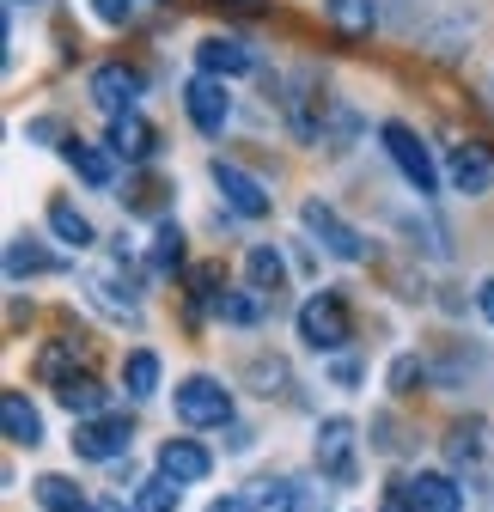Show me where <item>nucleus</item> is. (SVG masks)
Here are the masks:
<instances>
[{
    "mask_svg": "<svg viewBox=\"0 0 494 512\" xmlns=\"http://www.w3.org/2000/svg\"><path fill=\"white\" fill-rule=\"evenodd\" d=\"M348 336H354V324H348V299H342L336 287H324V293H312V299L299 305V342H305V348L336 354V348H348Z\"/></svg>",
    "mask_w": 494,
    "mask_h": 512,
    "instance_id": "obj_1",
    "label": "nucleus"
},
{
    "mask_svg": "<svg viewBox=\"0 0 494 512\" xmlns=\"http://www.w3.org/2000/svg\"><path fill=\"white\" fill-rule=\"evenodd\" d=\"M171 409L183 427H232V391L220 378L196 372V378H183L177 391H171Z\"/></svg>",
    "mask_w": 494,
    "mask_h": 512,
    "instance_id": "obj_2",
    "label": "nucleus"
},
{
    "mask_svg": "<svg viewBox=\"0 0 494 512\" xmlns=\"http://www.w3.org/2000/svg\"><path fill=\"white\" fill-rule=\"evenodd\" d=\"M379 141H385L391 165L409 177V189H415V196H434V189H440V165H434V153L421 147V135H415V128H409V122H385V128H379Z\"/></svg>",
    "mask_w": 494,
    "mask_h": 512,
    "instance_id": "obj_3",
    "label": "nucleus"
},
{
    "mask_svg": "<svg viewBox=\"0 0 494 512\" xmlns=\"http://www.w3.org/2000/svg\"><path fill=\"white\" fill-rule=\"evenodd\" d=\"M354 421L348 415H330L324 427H318V470L336 482V488H348L354 476H360V458H354Z\"/></svg>",
    "mask_w": 494,
    "mask_h": 512,
    "instance_id": "obj_4",
    "label": "nucleus"
},
{
    "mask_svg": "<svg viewBox=\"0 0 494 512\" xmlns=\"http://www.w3.org/2000/svg\"><path fill=\"white\" fill-rule=\"evenodd\" d=\"M129 439H135L129 415H92V421L74 427V452L92 458V464H116L122 452H129Z\"/></svg>",
    "mask_w": 494,
    "mask_h": 512,
    "instance_id": "obj_5",
    "label": "nucleus"
},
{
    "mask_svg": "<svg viewBox=\"0 0 494 512\" xmlns=\"http://www.w3.org/2000/svg\"><path fill=\"white\" fill-rule=\"evenodd\" d=\"M299 220H305V232H312L330 256H342V263H360V256H366V238L336 214V208H324V202H305L299 208Z\"/></svg>",
    "mask_w": 494,
    "mask_h": 512,
    "instance_id": "obj_6",
    "label": "nucleus"
},
{
    "mask_svg": "<svg viewBox=\"0 0 494 512\" xmlns=\"http://www.w3.org/2000/svg\"><path fill=\"white\" fill-rule=\"evenodd\" d=\"M214 189L226 196V208H232L238 220H263V214H269V189H263L251 171H238L232 159H214Z\"/></svg>",
    "mask_w": 494,
    "mask_h": 512,
    "instance_id": "obj_7",
    "label": "nucleus"
},
{
    "mask_svg": "<svg viewBox=\"0 0 494 512\" xmlns=\"http://www.w3.org/2000/svg\"><path fill=\"white\" fill-rule=\"evenodd\" d=\"M183 110H190V122L202 128V135H226L232 98H226V86H220L214 74H202V80H190V86H183Z\"/></svg>",
    "mask_w": 494,
    "mask_h": 512,
    "instance_id": "obj_8",
    "label": "nucleus"
},
{
    "mask_svg": "<svg viewBox=\"0 0 494 512\" xmlns=\"http://www.w3.org/2000/svg\"><path fill=\"white\" fill-rule=\"evenodd\" d=\"M446 177H452V189H464V196H482V189H494V153L482 141H464V147H452Z\"/></svg>",
    "mask_w": 494,
    "mask_h": 512,
    "instance_id": "obj_9",
    "label": "nucleus"
},
{
    "mask_svg": "<svg viewBox=\"0 0 494 512\" xmlns=\"http://www.w3.org/2000/svg\"><path fill=\"white\" fill-rule=\"evenodd\" d=\"M135 98H141V74H135V68L110 61V68H98V74H92V104H98V110L122 116V110H135Z\"/></svg>",
    "mask_w": 494,
    "mask_h": 512,
    "instance_id": "obj_10",
    "label": "nucleus"
},
{
    "mask_svg": "<svg viewBox=\"0 0 494 512\" xmlns=\"http://www.w3.org/2000/svg\"><path fill=\"white\" fill-rule=\"evenodd\" d=\"M153 147H159V135H153V122L141 116V110H122V116H110V153H122V159H153Z\"/></svg>",
    "mask_w": 494,
    "mask_h": 512,
    "instance_id": "obj_11",
    "label": "nucleus"
},
{
    "mask_svg": "<svg viewBox=\"0 0 494 512\" xmlns=\"http://www.w3.org/2000/svg\"><path fill=\"white\" fill-rule=\"evenodd\" d=\"M208 470H214V458L202 452L196 439H165V445H159V476H171V482L190 488V482H202Z\"/></svg>",
    "mask_w": 494,
    "mask_h": 512,
    "instance_id": "obj_12",
    "label": "nucleus"
},
{
    "mask_svg": "<svg viewBox=\"0 0 494 512\" xmlns=\"http://www.w3.org/2000/svg\"><path fill=\"white\" fill-rule=\"evenodd\" d=\"M403 494L415 500V512H464V488L440 470H421L415 482H403Z\"/></svg>",
    "mask_w": 494,
    "mask_h": 512,
    "instance_id": "obj_13",
    "label": "nucleus"
},
{
    "mask_svg": "<svg viewBox=\"0 0 494 512\" xmlns=\"http://www.w3.org/2000/svg\"><path fill=\"white\" fill-rule=\"evenodd\" d=\"M196 61H202V74H214V80H232V74H251L257 68V55L244 49L238 37H208L196 49Z\"/></svg>",
    "mask_w": 494,
    "mask_h": 512,
    "instance_id": "obj_14",
    "label": "nucleus"
},
{
    "mask_svg": "<svg viewBox=\"0 0 494 512\" xmlns=\"http://www.w3.org/2000/svg\"><path fill=\"white\" fill-rule=\"evenodd\" d=\"M0 427H7L13 445H43V415H37V403H31L25 391H7V397H0Z\"/></svg>",
    "mask_w": 494,
    "mask_h": 512,
    "instance_id": "obj_15",
    "label": "nucleus"
},
{
    "mask_svg": "<svg viewBox=\"0 0 494 512\" xmlns=\"http://www.w3.org/2000/svg\"><path fill=\"white\" fill-rule=\"evenodd\" d=\"M61 159H68L92 189H110V183H116V159H110L104 147H92V141H68V147H61Z\"/></svg>",
    "mask_w": 494,
    "mask_h": 512,
    "instance_id": "obj_16",
    "label": "nucleus"
},
{
    "mask_svg": "<svg viewBox=\"0 0 494 512\" xmlns=\"http://www.w3.org/2000/svg\"><path fill=\"white\" fill-rule=\"evenodd\" d=\"M49 232L61 238V244H74V250H86L98 232H92V220L74 208V202H49Z\"/></svg>",
    "mask_w": 494,
    "mask_h": 512,
    "instance_id": "obj_17",
    "label": "nucleus"
},
{
    "mask_svg": "<svg viewBox=\"0 0 494 512\" xmlns=\"http://www.w3.org/2000/svg\"><path fill=\"white\" fill-rule=\"evenodd\" d=\"M122 384H129V397H153L159 391V354L135 348L129 360H122Z\"/></svg>",
    "mask_w": 494,
    "mask_h": 512,
    "instance_id": "obj_18",
    "label": "nucleus"
},
{
    "mask_svg": "<svg viewBox=\"0 0 494 512\" xmlns=\"http://www.w3.org/2000/svg\"><path fill=\"white\" fill-rule=\"evenodd\" d=\"M55 397H61V409H74V415H98V409H104V384L74 372V378H61Z\"/></svg>",
    "mask_w": 494,
    "mask_h": 512,
    "instance_id": "obj_19",
    "label": "nucleus"
},
{
    "mask_svg": "<svg viewBox=\"0 0 494 512\" xmlns=\"http://www.w3.org/2000/svg\"><path fill=\"white\" fill-rule=\"evenodd\" d=\"M244 269H251V287H263V293H281V287H287V263H281L275 244H257Z\"/></svg>",
    "mask_w": 494,
    "mask_h": 512,
    "instance_id": "obj_20",
    "label": "nucleus"
},
{
    "mask_svg": "<svg viewBox=\"0 0 494 512\" xmlns=\"http://www.w3.org/2000/svg\"><path fill=\"white\" fill-rule=\"evenodd\" d=\"M214 311L226 324H263V287H244V293H220Z\"/></svg>",
    "mask_w": 494,
    "mask_h": 512,
    "instance_id": "obj_21",
    "label": "nucleus"
},
{
    "mask_svg": "<svg viewBox=\"0 0 494 512\" xmlns=\"http://www.w3.org/2000/svg\"><path fill=\"white\" fill-rule=\"evenodd\" d=\"M37 506H49V512H86V494L68 476H37Z\"/></svg>",
    "mask_w": 494,
    "mask_h": 512,
    "instance_id": "obj_22",
    "label": "nucleus"
},
{
    "mask_svg": "<svg viewBox=\"0 0 494 512\" xmlns=\"http://www.w3.org/2000/svg\"><path fill=\"white\" fill-rule=\"evenodd\" d=\"M324 7H330L342 37H366V31H373V0H324Z\"/></svg>",
    "mask_w": 494,
    "mask_h": 512,
    "instance_id": "obj_23",
    "label": "nucleus"
},
{
    "mask_svg": "<svg viewBox=\"0 0 494 512\" xmlns=\"http://www.w3.org/2000/svg\"><path fill=\"white\" fill-rule=\"evenodd\" d=\"M49 269H55V263H49V256H43L31 238H13V244H7V275H13V281H25V275H49Z\"/></svg>",
    "mask_w": 494,
    "mask_h": 512,
    "instance_id": "obj_24",
    "label": "nucleus"
},
{
    "mask_svg": "<svg viewBox=\"0 0 494 512\" xmlns=\"http://www.w3.org/2000/svg\"><path fill=\"white\" fill-rule=\"evenodd\" d=\"M293 500H299V482H275V476L251 482V506L257 512H293Z\"/></svg>",
    "mask_w": 494,
    "mask_h": 512,
    "instance_id": "obj_25",
    "label": "nucleus"
},
{
    "mask_svg": "<svg viewBox=\"0 0 494 512\" xmlns=\"http://www.w3.org/2000/svg\"><path fill=\"white\" fill-rule=\"evenodd\" d=\"M177 500H183V482H171V476H153V482H141V494H135V512H177Z\"/></svg>",
    "mask_w": 494,
    "mask_h": 512,
    "instance_id": "obj_26",
    "label": "nucleus"
},
{
    "mask_svg": "<svg viewBox=\"0 0 494 512\" xmlns=\"http://www.w3.org/2000/svg\"><path fill=\"white\" fill-rule=\"evenodd\" d=\"M153 269H159V275H177V269H183V232H177L171 220H165L159 238H153Z\"/></svg>",
    "mask_w": 494,
    "mask_h": 512,
    "instance_id": "obj_27",
    "label": "nucleus"
},
{
    "mask_svg": "<svg viewBox=\"0 0 494 512\" xmlns=\"http://www.w3.org/2000/svg\"><path fill=\"white\" fill-rule=\"evenodd\" d=\"M74 348H80V342H55V348H43V360H37V372H43V378H55V384H61V378H74V372H68V360H74Z\"/></svg>",
    "mask_w": 494,
    "mask_h": 512,
    "instance_id": "obj_28",
    "label": "nucleus"
},
{
    "mask_svg": "<svg viewBox=\"0 0 494 512\" xmlns=\"http://www.w3.org/2000/svg\"><path fill=\"white\" fill-rule=\"evenodd\" d=\"M421 378H427V366H421L415 354H403V360L391 366V391H403V397H409V391H415V384H421Z\"/></svg>",
    "mask_w": 494,
    "mask_h": 512,
    "instance_id": "obj_29",
    "label": "nucleus"
},
{
    "mask_svg": "<svg viewBox=\"0 0 494 512\" xmlns=\"http://www.w3.org/2000/svg\"><path fill=\"white\" fill-rule=\"evenodd\" d=\"M141 13V0H98V19L104 25H122V19H135Z\"/></svg>",
    "mask_w": 494,
    "mask_h": 512,
    "instance_id": "obj_30",
    "label": "nucleus"
},
{
    "mask_svg": "<svg viewBox=\"0 0 494 512\" xmlns=\"http://www.w3.org/2000/svg\"><path fill=\"white\" fill-rule=\"evenodd\" d=\"M293 512H330V506H324V494H318L312 482H299V500H293Z\"/></svg>",
    "mask_w": 494,
    "mask_h": 512,
    "instance_id": "obj_31",
    "label": "nucleus"
},
{
    "mask_svg": "<svg viewBox=\"0 0 494 512\" xmlns=\"http://www.w3.org/2000/svg\"><path fill=\"white\" fill-rule=\"evenodd\" d=\"M476 311H482L488 324H494V281H482V287H476Z\"/></svg>",
    "mask_w": 494,
    "mask_h": 512,
    "instance_id": "obj_32",
    "label": "nucleus"
},
{
    "mask_svg": "<svg viewBox=\"0 0 494 512\" xmlns=\"http://www.w3.org/2000/svg\"><path fill=\"white\" fill-rule=\"evenodd\" d=\"M379 512H415V500H409V494H403V488H391V494H385V506H379Z\"/></svg>",
    "mask_w": 494,
    "mask_h": 512,
    "instance_id": "obj_33",
    "label": "nucleus"
},
{
    "mask_svg": "<svg viewBox=\"0 0 494 512\" xmlns=\"http://www.w3.org/2000/svg\"><path fill=\"white\" fill-rule=\"evenodd\" d=\"M208 512H257V506H251V500H238V494H226V500H214Z\"/></svg>",
    "mask_w": 494,
    "mask_h": 512,
    "instance_id": "obj_34",
    "label": "nucleus"
}]
</instances>
